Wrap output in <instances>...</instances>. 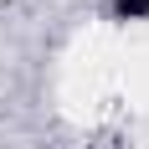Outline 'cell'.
Wrapping results in <instances>:
<instances>
[{"label":"cell","mask_w":149,"mask_h":149,"mask_svg":"<svg viewBox=\"0 0 149 149\" xmlns=\"http://www.w3.org/2000/svg\"><path fill=\"white\" fill-rule=\"evenodd\" d=\"M113 21H149V0H113Z\"/></svg>","instance_id":"1"}]
</instances>
